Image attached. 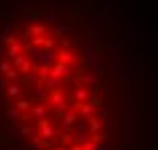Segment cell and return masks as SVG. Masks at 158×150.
I'll return each instance as SVG.
<instances>
[{"label": "cell", "instance_id": "6da1fadb", "mask_svg": "<svg viewBox=\"0 0 158 150\" xmlns=\"http://www.w3.org/2000/svg\"><path fill=\"white\" fill-rule=\"evenodd\" d=\"M140 35L112 0H0V150H148Z\"/></svg>", "mask_w": 158, "mask_h": 150}]
</instances>
